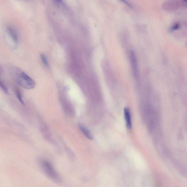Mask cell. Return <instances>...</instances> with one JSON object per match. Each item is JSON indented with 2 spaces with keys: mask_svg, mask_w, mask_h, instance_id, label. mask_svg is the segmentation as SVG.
Masks as SVG:
<instances>
[{
  "mask_svg": "<svg viewBox=\"0 0 187 187\" xmlns=\"http://www.w3.org/2000/svg\"><path fill=\"white\" fill-rule=\"evenodd\" d=\"M15 79L19 85L26 89H32L36 85L34 80L20 69H17L16 71Z\"/></svg>",
  "mask_w": 187,
  "mask_h": 187,
  "instance_id": "6da1fadb",
  "label": "cell"
},
{
  "mask_svg": "<svg viewBox=\"0 0 187 187\" xmlns=\"http://www.w3.org/2000/svg\"><path fill=\"white\" fill-rule=\"evenodd\" d=\"M40 164L44 173L49 179L57 183L61 181L59 175L50 163L42 160L40 161Z\"/></svg>",
  "mask_w": 187,
  "mask_h": 187,
  "instance_id": "7a4b0ae2",
  "label": "cell"
},
{
  "mask_svg": "<svg viewBox=\"0 0 187 187\" xmlns=\"http://www.w3.org/2000/svg\"><path fill=\"white\" fill-rule=\"evenodd\" d=\"M186 6V1H168L163 3V8L167 11H174L178 10L181 7Z\"/></svg>",
  "mask_w": 187,
  "mask_h": 187,
  "instance_id": "3957f363",
  "label": "cell"
},
{
  "mask_svg": "<svg viewBox=\"0 0 187 187\" xmlns=\"http://www.w3.org/2000/svg\"><path fill=\"white\" fill-rule=\"evenodd\" d=\"M129 58L133 75L135 78H138L139 76V68L138 60L136 54L132 50L130 51Z\"/></svg>",
  "mask_w": 187,
  "mask_h": 187,
  "instance_id": "277c9868",
  "label": "cell"
},
{
  "mask_svg": "<svg viewBox=\"0 0 187 187\" xmlns=\"http://www.w3.org/2000/svg\"><path fill=\"white\" fill-rule=\"evenodd\" d=\"M6 32L12 42L15 45H17L19 41V37L16 30L13 27L8 26L6 28Z\"/></svg>",
  "mask_w": 187,
  "mask_h": 187,
  "instance_id": "5b68a950",
  "label": "cell"
},
{
  "mask_svg": "<svg viewBox=\"0 0 187 187\" xmlns=\"http://www.w3.org/2000/svg\"><path fill=\"white\" fill-rule=\"evenodd\" d=\"M125 120V121L126 128L128 129H131L132 128L130 112L128 108H125L124 109Z\"/></svg>",
  "mask_w": 187,
  "mask_h": 187,
  "instance_id": "8992f818",
  "label": "cell"
},
{
  "mask_svg": "<svg viewBox=\"0 0 187 187\" xmlns=\"http://www.w3.org/2000/svg\"><path fill=\"white\" fill-rule=\"evenodd\" d=\"M80 129L81 130L82 133L85 135L88 139L92 140L93 139V136L91 132L89 130L85 127V126L82 125H80L79 126Z\"/></svg>",
  "mask_w": 187,
  "mask_h": 187,
  "instance_id": "52a82bcc",
  "label": "cell"
},
{
  "mask_svg": "<svg viewBox=\"0 0 187 187\" xmlns=\"http://www.w3.org/2000/svg\"><path fill=\"white\" fill-rule=\"evenodd\" d=\"M15 91L17 99H18L19 102L22 104L24 105V101H23L22 94H21L20 90H19V88H15Z\"/></svg>",
  "mask_w": 187,
  "mask_h": 187,
  "instance_id": "ba28073f",
  "label": "cell"
},
{
  "mask_svg": "<svg viewBox=\"0 0 187 187\" xmlns=\"http://www.w3.org/2000/svg\"><path fill=\"white\" fill-rule=\"evenodd\" d=\"M40 57L41 60H42V61L44 65L45 66V67L47 68L48 67L49 65L48 62L47 58H46L45 55L42 54L41 55Z\"/></svg>",
  "mask_w": 187,
  "mask_h": 187,
  "instance_id": "9c48e42d",
  "label": "cell"
},
{
  "mask_svg": "<svg viewBox=\"0 0 187 187\" xmlns=\"http://www.w3.org/2000/svg\"><path fill=\"white\" fill-rule=\"evenodd\" d=\"M0 87H1V88L2 89L3 91H4L5 92H6V93H8V88H7L5 83L3 82L1 79H0Z\"/></svg>",
  "mask_w": 187,
  "mask_h": 187,
  "instance_id": "30bf717a",
  "label": "cell"
},
{
  "mask_svg": "<svg viewBox=\"0 0 187 187\" xmlns=\"http://www.w3.org/2000/svg\"><path fill=\"white\" fill-rule=\"evenodd\" d=\"M180 27V24L179 23H175L174 24L172 27L171 28V30L172 31H175L176 30H177L178 28Z\"/></svg>",
  "mask_w": 187,
  "mask_h": 187,
  "instance_id": "8fae6325",
  "label": "cell"
}]
</instances>
